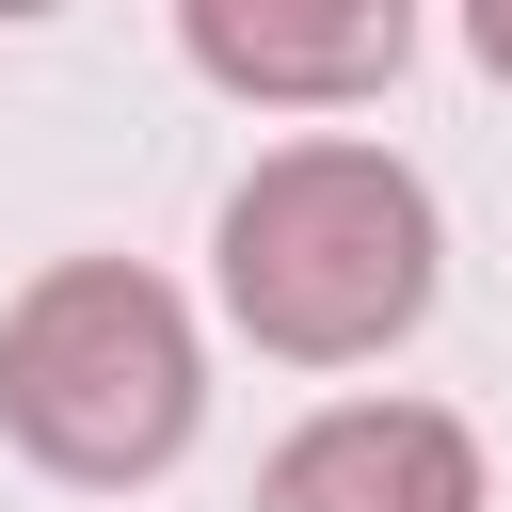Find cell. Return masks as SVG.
Masks as SVG:
<instances>
[{"label":"cell","mask_w":512,"mask_h":512,"mask_svg":"<svg viewBox=\"0 0 512 512\" xmlns=\"http://www.w3.org/2000/svg\"><path fill=\"white\" fill-rule=\"evenodd\" d=\"M176 48L224 80V96H272V112H336V96H384L416 16L400 0H336V16H272V0H192Z\"/></svg>","instance_id":"cell-4"},{"label":"cell","mask_w":512,"mask_h":512,"mask_svg":"<svg viewBox=\"0 0 512 512\" xmlns=\"http://www.w3.org/2000/svg\"><path fill=\"white\" fill-rule=\"evenodd\" d=\"M208 416V336L144 256H48L0 304V432L48 480H160Z\"/></svg>","instance_id":"cell-2"},{"label":"cell","mask_w":512,"mask_h":512,"mask_svg":"<svg viewBox=\"0 0 512 512\" xmlns=\"http://www.w3.org/2000/svg\"><path fill=\"white\" fill-rule=\"evenodd\" d=\"M464 48H480V64L512 80V0H480V16H464Z\"/></svg>","instance_id":"cell-5"},{"label":"cell","mask_w":512,"mask_h":512,"mask_svg":"<svg viewBox=\"0 0 512 512\" xmlns=\"http://www.w3.org/2000/svg\"><path fill=\"white\" fill-rule=\"evenodd\" d=\"M208 256H224V320H240L256 352L352 368V352H384V336L432 320L448 224H432L416 160H384V144H352V128H304V144H272V160L224 192Z\"/></svg>","instance_id":"cell-1"},{"label":"cell","mask_w":512,"mask_h":512,"mask_svg":"<svg viewBox=\"0 0 512 512\" xmlns=\"http://www.w3.org/2000/svg\"><path fill=\"white\" fill-rule=\"evenodd\" d=\"M256 512H496V480L448 400H336L272 448Z\"/></svg>","instance_id":"cell-3"}]
</instances>
